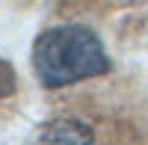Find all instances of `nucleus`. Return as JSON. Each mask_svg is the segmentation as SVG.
I'll return each instance as SVG.
<instances>
[{
	"mask_svg": "<svg viewBox=\"0 0 148 145\" xmlns=\"http://www.w3.org/2000/svg\"><path fill=\"white\" fill-rule=\"evenodd\" d=\"M92 139L95 133L83 118L62 116V118H51V122L39 124L24 145H92Z\"/></svg>",
	"mask_w": 148,
	"mask_h": 145,
	"instance_id": "2",
	"label": "nucleus"
},
{
	"mask_svg": "<svg viewBox=\"0 0 148 145\" xmlns=\"http://www.w3.org/2000/svg\"><path fill=\"white\" fill-rule=\"evenodd\" d=\"M15 92H18V74H15V68H12L9 59L0 56V101L12 98Z\"/></svg>",
	"mask_w": 148,
	"mask_h": 145,
	"instance_id": "3",
	"label": "nucleus"
},
{
	"mask_svg": "<svg viewBox=\"0 0 148 145\" xmlns=\"http://www.w3.org/2000/svg\"><path fill=\"white\" fill-rule=\"evenodd\" d=\"M30 59L39 83L47 89L92 80L113 68L101 36L86 24H56L42 30L33 42Z\"/></svg>",
	"mask_w": 148,
	"mask_h": 145,
	"instance_id": "1",
	"label": "nucleus"
}]
</instances>
